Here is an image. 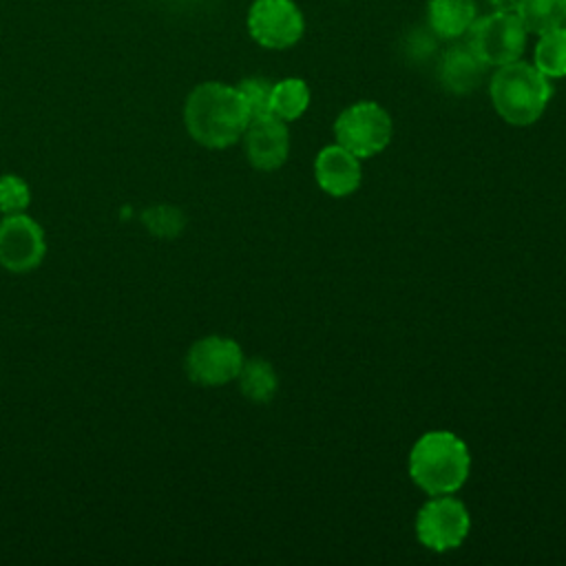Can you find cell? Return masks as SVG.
<instances>
[{
	"instance_id": "ac0fdd59",
	"label": "cell",
	"mask_w": 566,
	"mask_h": 566,
	"mask_svg": "<svg viewBox=\"0 0 566 566\" xmlns=\"http://www.w3.org/2000/svg\"><path fill=\"white\" fill-rule=\"evenodd\" d=\"M272 86H274V82H270L268 77H261V75L243 77V80L237 84V91H239V95H241V99H243V104H245V108H248L250 119L272 115V113H270Z\"/></svg>"
},
{
	"instance_id": "d6986e66",
	"label": "cell",
	"mask_w": 566,
	"mask_h": 566,
	"mask_svg": "<svg viewBox=\"0 0 566 566\" xmlns=\"http://www.w3.org/2000/svg\"><path fill=\"white\" fill-rule=\"evenodd\" d=\"M29 201H31V192L22 177H18V175L0 177V212L2 214L24 212Z\"/></svg>"
},
{
	"instance_id": "e0dca14e",
	"label": "cell",
	"mask_w": 566,
	"mask_h": 566,
	"mask_svg": "<svg viewBox=\"0 0 566 566\" xmlns=\"http://www.w3.org/2000/svg\"><path fill=\"white\" fill-rule=\"evenodd\" d=\"M528 33H544L566 24V0H520L515 7Z\"/></svg>"
},
{
	"instance_id": "30bf717a",
	"label": "cell",
	"mask_w": 566,
	"mask_h": 566,
	"mask_svg": "<svg viewBox=\"0 0 566 566\" xmlns=\"http://www.w3.org/2000/svg\"><path fill=\"white\" fill-rule=\"evenodd\" d=\"M245 157L256 170H276L290 155L287 122L265 115L250 119L243 130Z\"/></svg>"
},
{
	"instance_id": "44dd1931",
	"label": "cell",
	"mask_w": 566,
	"mask_h": 566,
	"mask_svg": "<svg viewBox=\"0 0 566 566\" xmlns=\"http://www.w3.org/2000/svg\"><path fill=\"white\" fill-rule=\"evenodd\" d=\"M495 11H515L520 0H486Z\"/></svg>"
},
{
	"instance_id": "8fae6325",
	"label": "cell",
	"mask_w": 566,
	"mask_h": 566,
	"mask_svg": "<svg viewBox=\"0 0 566 566\" xmlns=\"http://www.w3.org/2000/svg\"><path fill=\"white\" fill-rule=\"evenodd\" d=\"M314 177L318 188L329 197H349L363 181L360 159L340 144H329L314 159Z\"/></svg>"
},
{
	"instance_id": "2e32d148",
	"label": "cell",
	"mask_w": 566,
	"mask_h": 566,
	"mask_svg": "<svg viewBox=\"0 0 566 566\" xmlns=\"http://www.w3.org/2000/svg\"><path fill=\"white\" fill-rule=\"evenodd\" d=\"M239 389L252 402H268L279 389V378L274 367L263 358L243 360L241 371L237 376Z\"/></svg>"
},
{
	"instance_id": "9c48e42d",
	"label": "cell",
	"mask_w": 566,
	"mask_h": 566,
	"mask_svg": "<svg viewBox=\"0 0 566 566\" xmlns=\"http://www.w3.org/2000/svg\"><path fill=\"white\" fill-rule=\"evenodd\" d=\"M46 243L40 223L24 212L4 214L0 221V263L11 272H29L44 259Z\"/></svg>"
},
{
	"instance_id": "8992f818",
	"label": "cell",
	"mask_w": 566,
	"mask_h": 566,
	"mask_svg": "<svg viewBox=\"0 0 566 566\" xmlns=\"http://www.w3.org/2000/svg\"><path fill=\"white\" fill-rule=\"evenodd\" d=\"M471 531L467 506L451 495H431L416 515V537L433 553L458 548Z\"/></svg>"
},
{
	"instance_id": "7c38bea8",
	"label": "cell",
	"mask_w": 566,
	"mask_h": 566,
	"mask_svg": "<svg viewBox=\"0 0 566 566\" xmlns=\"http://www.w3.org/2000/svg\"><path fill=\"white\" fill-rule=\"evenodd\" d=\"M486 64L469 49L467 42L451 44L438 64V80L444 91L453 95H467L484 80Z\"/></svg>"
},
{
	"instance_id": "52a82bcc",
	"label": "cell",
	"mask_w": 566,
	"mask_h": 566,
	"mask_svg": "<svg viewBox=\"0 0 566 566\" xmlns=\"http://www.w3.org/2000/svg\"><path fill=\"white\" fill-rule=\"evenodd\" d=\"M245 24L250 38L272 51L294 46L305 33V18L294 0H254Z\"/></svg>"
},
{
	"instance_id": "9a60e30c",
	"label": "cell",
	"mask_w": 566,
	"mask_h": 566,
	"mask_svg": "<svg viewBox=\"0 0 566 566\" xmlns=\"http://www.w3.org/2000/svg\"><path fill=\"white\" fill-rule=\"evenodd\" d=\"M310 86L301 77H283L272 86L270 113L283 122L298 119L310 106Z\"/></svg>"
},
{
	"instance_id": "277c9868",
	"label": "cell",
	"mask_w": 566,
	"mask_h": 566,
	"mask_svg": "<svg viewBox=\"0 0 566 566\" xmlns=\"http://www.w3.org/2000/svg\"><path fill=\"white\" fill-rule=\"evenodd\" d=\"M528 31L515 11H491L475 18L467 31L469 49L486 64L502 66L522 60Z\"/></svg>"
},
{
	"instance_id": "5bb4252c",
	"label": "cell",
	"mask_w": 566,
	"mask_h": 566,
	"mask_svg": "<svg viewBox=\"0 0 566 566\" xmlns=\"http://www.w3.org/2000/svg\"><path fill=\"white\" fill-rule=\"evenodd\" d=\"M533 66L548 80L566 77V27H555L537 35Z\"/></svg>"
},
{
	"instance_id": "3957f363",
	"label": "cell",
	"mask_w": 566,
	"mask_h": 566,
	"mask_svg": "<svg viewBox=\"0 0 566 566\" xmlns=\"http://www.w3.org/2000/svg\"><path fill=\"white\" fill-rule=\"evenodd\" d=\"M489 95L495 113L506 124L531 126L544 115L553 97V84L533 62L515 60L495 66L489 80Z\"/></svg>"
},
{
	"instance_id": "7a4b0ae2",
	"label": "cell",
	"mask_w": 566,
	"mask_h": 566,
	"mask_svg": "<svg viewBox=\"0 0 566 566\" xmlns=\"http://www.w3.org/2000/svg\"><path fill=\"white\" fill-rule=\"evenodd\" d=\"M471 471V453L451 431H429L409 451V478L427 495H453Z\"/></svg>"
},
{
	"instance_id": "6da1fadb",
	"label": "cell",
	"mask_w": 566,
	"mask_h": 566,
	"mask_svg": "<svg viewBox=\"0 0 566 566\" xmlns=\"http://www.w3.org/2000/svg\"><path fill=\"white\" fill-rule=\"evenodd\" d=\"M184 122L197 144L228 148L243 137L250 115L237 86L203 82L190 91L184 106Z\"/></svg>"
},
{
	"instance_id": "5b68a950",
	"label": "cell",
	"mask_w": 566,
	"mask_h": 566,
	"mask_svg": "<svg viewBox=\"0 0 566 566\" xmlns=\"http://www.w3.org/2000/svg\"><path fill=\"white\" fill-rule=\"evenodd\" d=\"M391 133L394 124L389 113L371 99L347 106L334 122L336 144L354 153L358 159H367L385 150L391 142Z\"/></svg>"
},
{
	"instance_id": "ffe728a7",
	"label": "cell",
	"mask_w": 566,
	"mask_h": 566,
	"mask_svg": "<svg viewBox=\"0 0 566 566\" xmlns=\"http://www.w3.org/2000/svg\"><path fill=\"white\" fill-rule=\"evenodd\" d=\"M144 223L157 237H175L184 228V214L172 206H155L144 212Z\"/></svg>"
},
{
	"instance_id": "ba28073f",
	"label": "cell",
	"mask_w": 566,
	"mask_h": 566,
	"mask_svg": "<svg viewBox=\"0 0 566 566\" xmlns=\"http://www.w3.org/2000/svg\"><path fill=\"white\" fill-rule=\"evenodd\" d=\"M243 365V352L237 340L226 336L199 338L186 356V374L203 387H219L234 380Z\"/></svg>"
},
{
	"instance_id": "4fadbf2b",
	"label": "cell",
	"mask_w": 566,
	"mask_h": 566,
	"mask_svg": "<svg viewBox=\"0 0 566 566\" xmlns=\"http://www.w3.org/2000/svg\"><path fill=\"white\" fill-rule=\"evenodd\" d=\"M478 18V0H427V27L440 40L467 35Z\"/></svg>"
}]
</instances>
